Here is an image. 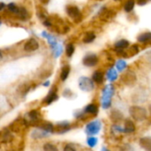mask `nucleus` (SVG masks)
I'll list each match as a JSON object with an SVG mask.
<instances>
[{
  "label": "nucleus",
  "instance_id": "obj_1",
  "mask_svg": "<svg viewBox=\"0 0 151 151\" xmlns=\"http://www.w3.org/2000/svg\"><path fill=\"white\" fill-rule=\"evenodd\" d=\"M129 113H130V116L134 120L139 121V122L144 121L148 118V112L146 109L138 105L131 106L129 109Z\"/></svg>",
  "mask_w": 151,
  "mask_h": 151
},
{
  "label": "nucleus",
  "instance_id": "obj_2",
  "mask_svg": "<svg viewBox=\"0 0 151 151\" xmlns=\"http://www.w3.org/2000/svg\"><path fill=\"white\" fill-rule=\"evenodd\" d=\"M114 94V87L112 84L107 85L103 90L102 96V106L104 109H108L111 104V98Z\"/></svg>",
  "mask_w": 151,
  "mask_h": 151
},
{
  "label": "nucleus",
  "instance_id": "obj_3",
  "mask_svg": "<svg viewBox=\"0 0 151 151\" xmlns=\"http://www.w3.org/2000/svg\"><path fill=\"white\" fill-rule=\"evenodd\" d=\"M66 12H67V15L76 23H81L82 21V19H83V16H82V13L81 12V10L75 6V5H68L66 7Z\"/></svg>",
  "mask_w": 151,
  "mask_h": 151
},
{
  "label": "nucleus",
  "instance_id": "obj_4",
  "mask_svg": "<svg viewBox=\"0 0 151 151\" xmlns=\"http://www.w3.org/2000/svg\"><path fill=\"white\" fill-rule=\"evenodd\" d=\"M79 88L84 92H90L95 88V84L90 78L82 76L79 79Z\"/></svg>",
  "mask_w": 151,
  "mask_h": 151
},
{
  "label": "nucleus",
  "instance_id": "obj_5",
  "mask_svg": "<svg viewBox=\"0 0 151 151\" xmlns=\"http://www.w3.org/2000/svg\"><path fill=\"white\" fill-rule=\"evenodd\" d=\"M101 127L102 123L99 120L92 121L86 126V133L89 135H96L100 132Z\"/></svg>",
  "mask_w": 151,
  "mask_h": 151
},
{
  "label": "nucleus",
  "instance_id": "obj_6",
  "mask_svg": "<svg viewBox=\"0 0 151 151\" xmlns=\"http://www.w3.org/2000/svg\"><path fill=\"white\" fill-rule=\"evenodd\" d=\"M121 80L124 82V84H126L127 86H133L135 84L137 81V77H136V74L133 71L129 70L122 75Z\"/></svg>",
  "mask_w": 151,
  "mask_h": 151
},
{
  "label": "nucleus",
  "instance_id": "obj_7",
  "mask_svg": "<svg viewBox=\"0 0 151 151\" xmlns=\"http://www.w3.org/2000/svg\"><path fill=\"white\" fill-rule=\"evenodd\" d=\"M27 127V122L24 119H18L10 126V130L13 132H19L22 129H25Z\"/></svg>",
  "mask_w": 151,
  "mask_h": 151
},
{
  "label": "nucleus",
  "instance_id": "obj_8",
  "mask_svg": "<svg viewBox=\"0 0 151 151\" xmlns=\"http://www.w3.org/2000/svg\"><path fill=\"white\" fill-rule=\"evenodd\" d=\"M98 61H99L98 57L96 54H88V55H86L83 58L82 63H83V65L85 66L93 67V66H95V65H97Z\"/></svg>",
  "mask_w": 151,
  "mask_h": 151
},
{
  "label": "nucleus",
  "instance_id": "obj_9",
  "mask_svg": "<svg viewBox=\"0 0 151 151\" xmlns=\"http://www.w3.org/2000/svg\"><path fill=\"white\" fill-rule=\"evenodd\" d=\"M99 16H100V19L104 21H110L111 19H114V17L116 16V12L111 10V9H108L106 7H104L101 12L99 13Z\"/></svg>",
  "mask_w": 151,
  "mask_h": 151
},
{
  "label": "nucleus",
  "instance_id": "obj_10",
  "mask_svg": "<svg viewBox=\"0 0 151 151\" xmlns=\"http://www.w3.org/2000/svg\"><path fill=\"white\" fill-rule=\"evenodd\" d=\"M39 42L35 38L28 39L24 44V50L27 52H33L39 49Z\"/></svg>",
  "mask_w": 151,
  "mask_h": 151
},
{
  "label": "nucleus",
  "instance_id": "obj_11",
  "mask_svg": "<svg viewBox=\"0 0 151 151\" xmlns=\"http://www.w3.org/2000/svg\"><path fill=\"white\" fill-rule=\"evenodd\" d=\"M58 98V96L57 94V88L55 86H53L52 88L50 89V91L49 92L48 96H46V98L43 100V103H45L46 104H50L53 102L57 101Z\"/></svg>",
  "mask_w": 151,
  "mask_h": 151
},
{
  "label": "nucleus",
  "instance_id": "obj_12",
  "mask_svg": "<svg viewBox=\"0 0 151 151\" xmlns=\"http://www.w3.org/2000/svg\"><path fill=\"white\" fill-rule=\"evenodd\" d=\"M13 139L12 134H11L10 130H1L0 131V142L3 143L11 142Z\"/></svg>",
  "mask_w": 151,
  "mask_h": 151
},
{
  "label": "nucleus",
  "instance_id": "obj_13",
  "mask_svg": "<svg viewBox=\"0 0 151 151\" xmlns=\"http://www.w3.org/2000/svg\"><path fill=\"white\" fill-rule=\"evenodd\" d=\"M16 16H17L19 19H21V20H23V21H27V20H28L29 18H30L29 12H28L25 7H22V6H19V11H18V12L16 13Z\"/></svg>",
  "mask_w": 151,
  "mask_h": 151
},
{
  "label": "nucleus",
  "instance_id": "obj_14",
  "mask_svg": "<svg viewBox=\"0 0 151 151\" xmlns=\"http://www.w3.org/2000/svg\"><path fill=\"white\" fill-rule=\"evenodd\" d=\"M42 35L47 39L48 43L50 44V46L51 49H54V48L58 45L57 39H56V37H55L54 35H50V34H48V33L45 32V31H43V32L42 33Z\"/></svg>",
  "mask_w": 151,
  "mask_h": 151
},
{
  "label": "nucleus",
  "instance_id": "obj_15",
  "mask_svg": "<svg viewBox=\"0 0 151 151\" xmlns=\"http://www.w3.org/2000/svg\"><path fill=\"white\" fill-rule=\"evenodd\" d=\"M110 118L114 123H119L123 119V114L119 110H112L111 111Z\"/></svg>",
  "mask_w": 151,
  "mask_h": 151
},
{
  "label": "nucleus",
  "instance_id": "obj_16",
  "mask_svg": "<svg viewBox=\"0 0 151 151\" xmlns=\"http://www.w3.org/2000/svg\"><path fill=\"white\" fill-rule=\"evenodd\" d=\"M140 145L141 147L145 150L146 151H151V138L147 136V137H142L140 140Z\"/></svg>",
  "mask_w": 151,
  "mask_h": 151
},
{
  "label": "nucleus",
  "instance_id": "obj_17",
  "mask_svg": "<svg viewBox=\"0 0 151 151\" xmlns=\"http://www.w3.org/2000/svg\"><path fill=\"white\" fill-rule=\"evenodd\" d=\"M135 131V125L134 123L130 120V119H126L125 120V125H124V133L131 134Z\"/></svg>",
  "mask_w": 151,
  "mask_h": 151
},
{
  "label": "nucleus",
  "instance_id": "obj_18",
  "mask_svg": "<svg viewBox=\"0 0 151 151\" xmlns=\"http://www.w3.org/2000/svg\"><path fill=\"white\" fill-rule=\"evenodd\" d=\"M92 81L97 84H102L104 82V73L102 71L97 70L96 72H94L93 75H92Z\"/></svg>",
  "mask_w": 151,
  "mask_h": 151
},
{
  "label": "nucleus",
  "instance_id": "obj_19",
  "mask_svg": "<svg viewBox=\"0 0 151 151\" xmlns=\"http://www.w3.org/2000/svg\"><path fill=\"white\" fill-rule=\"evenodd\" d=\"M84 112L86 114H90V115H96L98 113V106L94 104H90L87 105L84 109Z\"/></svg>",
  "mask_w": 151,
  "mask_h": 151
},
{
  "label": "nucleus",
  "instance_id": "obj_20",
  "mask_svg": "<svg viewBox=\"0 0 151 151\" xmlns=\"http://www.w3.org/2000/svg\"><path fill=\"white\" fill-rule=\"evenodd\" d=\"M36 12H37L38 18H39L42 21H43V20H45V19H47L49 18L46 10H45L42 5H37V7H36Z\"/></svg>",
  "mask_w": 151,
  "mask_h": 151
},
{
  "label": "nucleus",
  "instance_id": "obj_21",
  "mask_svg": "<svg viewBox=\"0 0 151 151\" xmlns=\"http://www.w3.org/2000/svg\"><path fill=\"white\" fill-rule=\"evenodd\" d=\"M70 72H71V67L69 65H65L62 67L61 73H60V79L62 81H66V79L68 78V76L70 74Z\"/></svg>",
  "mask_w": 151,
  "mask_h": 151
},
{
  "label": "nucleus",
  "instance_id": "obj_22",
  "mask_svg": "<svg viewBox=\"0 0 151 151\" xmlns=\"http://www.w3.org/2000/svg\"><path fill=\"white\" fill-rule=\"evenodd\" d=\"M130 45V42L126 40V39H121L119 41H118L116 43H115V49L116 50H126L129 47Z\"/></svg>",
  "mask_w": 151,
  "mask_h": 151
},
{
  "label": "nucleus",
  "instance_id": "obj_23",
  "mask_svg": "<svg viewBox=\"0 0 151 151\" xmlns=\"http://www.w3.org/2000/svg\"><path fill=\"white\" fill-rule=\"evenodd\" d=\"M138 41L142 43L147 44V43H150L151 42V33L150 32H146L143 33L142 35H140L138 36Z\"/></svg>",
  "mask_w": 151,
  "mask_h": 151
},
{
  "label": "nucleus",
  "instance_id": "obj_24",
  "mask_svg": "<svg viewBox=\"0 0 151 151\" xmlns=\"http://www.w3.org/2000/svg\"><path fill=\"white\" fill-rule=\"evenodd\" d=\"M140 51V48L137 44H133L130 46V48L128 47L127 50H126L127 52V58L128 57H134V55L138 54Z\"/></svg>",
  "mask_w": 151,
  "mask_h": 151
},
{
  "label": "nucleus",
  "instance_id": "obj_25",
  "mask_svg": "<svg viewBox=\"0 0 151 151\" xmlns=\"http://www.w3.org/2000/svg\"><path fill=\"white\" fill-rule=\"evenodd\" d=\"M69 129H70V124H69V122H61V123H58L57 125V130L60 134L65 133Z\"/></svg>",
  "mask_w": 151,
  "mask_h": 151
},
{
  "label": "nucleus",
  "instance_id": "obj_26",
  "mask_svg": "<svg viewBox=\"0 0 151 151\" xmlns=\"http://www.w3.org/2000/svg\"><path fill=\"white\" fill-rule=\"evenodd\" d=\"M106 76H107V79H108L110 81H116L117 78H118V73H117V71H116L115 68L111 67V68H110V69L107 71Z\"/></svg>",
  "mask_w": 151,
  "mask_h": 151
},
{
  "label": "nucleus",
  "instance_id": "obj_27",
  "mask_svg": "<svg viewBox=\"0 0 151 151\" xmlns=\"http://www.w3.org/2000/svg\"><path fill=\"white\" fill-rule=\"evenodd\" d=\"M96 34L94 32H88L85 34L82 41L84 43H91L96 39Z\"/></svg>",
  "mask_w": 151,
  "mask_h": 151
},
{
  "label": "nucleus",
  "instance_id": "obj_28",
  "mask_svg": "<svg viewBox=\"0 0 151 151\" xmlns=\"http://www.w3.org/2000/svg\"><path fill=\"white\" fill-rule=\"evenodd\" d=\"M48 134H49V133H47L44 130H42V129L39 128L38 130H35L32 133V137L35 138V139H37V138H44Z\"/></svg>",
  "mask_w": 151,
  "mask_h": 151
},
{
  "label": "nucleus",
  "instance_id": "obj_29",
  "mask_svg": "<svg viewBox=\"0 0 151 151\" xmlns=\"http://www.w3.org/2000/svg\"><path fill=\"white\" fill-rule=\"evenodd\" d=\"M135 6V1L134 0H127L126 4H124V10L127 12H131Z\"/></svg>",
  "mask_w": 151,
  "mask_h": 151
},
{
  "label": "nucleus",
  "instance_id": "obj_30",
  "mask_svg": "<svg viewBox=\"0 0 151 151\" xmlns=\"http://www.w3.org/2000/svg\"><path fill=\"white\" fill-rule=\"evenodd\" d=\"M127 62H126L124 59H119V60H118L117 63H116V68H117L118 71H119V72L124 71V70L127 68Z\"/></svg>",
  "mask_w": 151,
  "mask_h": 151
},
{
  "label": "nucleus",
  "instance_id": "obj_31",
  "mask_svg": "<svg viewBox=\"0 0 151 151\" xmlns=\"http://www.w3.org/2000/svg\"><path fill=\"white\" fill-rule=\"evenodd\" d=\"M29 90H30V86H29L28 84H27V83H23V84H21V85L18 88V91H19L22 96L26 95Z\"/></svg>",
  "mask_w": 151,
  "mask_h": 151
},
{
  "label": "nucleus",
  "instance_id": "obj_32",
  "mask_svg": "<svg viewBox=\"0 0 151 151\" xmlns=\"http://www.w3.org/2000/svg\"><path fill=\"white\" fill-rule=\"evenodd\" d=\"M27 116H28V118L32 120V121H37V120H39V119H40V113L37 111H29L28 113H27Z\"/></svg>",
  "mask_w": 151,
  "mask_h": 151
},
{
  "label": "nucleus",
  "instance_id": "obj_33",
  "mask_svg": "<svg viewBox=\"0 0 151 151\" xmlns=\"http://www.w3.org/2000/svg\"><path fill=\"white\" fill-rule=\"evenodd\" d=\"M74 50H75V47L73 43H68L66 45V48H65V54L68 58H71L73 53H74Z\"/></svg>",
  "mask_w": 151,
  "mask_h": 151
},
{
  "label": "nucleus",
  "instance_id": "obj_34",
  "mask_svg": "<svg viewBox=\"0 0 151 151\" xmlns=\"http://www.w3.org/2000/svg\"><path fill=\"white\" fill-rule=\"evenodd\" d=\"M98 142V139L96 137H94V136H89L88 137L87 139V144L90 147V148H94L96 146Z\"/></svg>",
  "mask_w": 151,
  "mask_h": 151
},
{
  "label": "nucleus",
  "instance_id": "obj_35",
  "mask_svg": "<svg viewBox=\"0 0 151 151\" xmlns=\"http://www.w3.org/2000/svg\"><path fill=\"white\" fill-rule=\"evenodd\" d=\"M42 150H43V151H58V148L54 144L50 143V142L45 143L42 147Z\"/></svg>",
  "mask_w": 151,
  "mask_h": 151
},
{
  "label": "nucleus",
  "instance_id": "obj_36",
  "mask_svg": "<svg viewBox=\"0 0 151 151\" xmlns=\"http://www.w3.org/2000/svg\"><path fill=\"white\" fill-rule=\"evenodd\" d=\"M19 5H17L15 3H10L8 5H7V8H8V10L11 12H12V13H14V14H16L17 12H18V11H19Z\"/></svg>",
  "mask_w": 151,
  "mask_h": 151
},
{
  "label": "nucleus",
  "instance_id": "obj_37",
  "mask_svg": "<svg viewBox=\"0 0 151 151\" xmlns=\"http://www.w3.org/2000/svg\"><path fill=\"white\" fill-rule=\"evenodd\" d=\"M53 50V53H54V57L55 58H58L61 54H62V52H63V48H62V46L61 45H59V44H58L54 49H52Z\"/></svg>",
  "mask_w": 151,
  "mask_h": 151
},
{
  "label": "nucleus",
  "instance_id": "obj_38",
  "mask_svg": "<svg viewBox=\"0 0 151 151\" xmlns=\"http://www.w3.org/2000/svg\"><path fill=\"white\" fill-rule=\"evenodd\" d=\"M111 129H112V132L115 133V134H118V133H119V134L124 133V129H123L121 127L118 126V125H114V126L112 127Z\"/></svg>",
  "mask_w": 151,
  "mask_h": 151
},
{
  "label": "nucleus",
  "instance_id": "obj_39",
  "mask_svg": "<svg viewBox=\"0 0 151 151\" xmlns=\"http://www.w3.org/2000/svg\"><path fill=\"white\" fill-rule=\"evenodd\" d=\"M120 151H134V149L130 144H125L120 148Z\"/></svg>",
  "mask_w": 151,
  "mask_h": 151
},
{
  "label": "nucleus",
  "instance_id": "obj_40",
  "mask_svg": "<svg viewBox=\"0 0 151 151\" xmlns=\"http://www.w3.org/2000/svg\"><path fill=\"white\" fill-rule=\"evenodd\" d=\"M63 151H77V150H76V149H75L73 145H71V144H67V145H65V146L64 150Z\"/></svg>",
  "mask_w": 151,
  "mask_h": 151
},
{
  "label": "nucleus",
  "instance_id": "obj_41",
  "mask_svg": "<svg viewBox=\"0 0 151 151\" xmlns=\"http://www.w3.org/2000/svg\"><path fill=\"white\" fill-rule=\"evenodd\" d=\"M148 2H149V0H137V4H139V5H145V4H147Z\"/></svg>",
  "mask_w": 151,
  "mask_h": 151
},
{
  "label": "nucleus",
  "instance_id": "obj_42",
  "mask_svg": "<svg viewBox=\"0 0 151 151\" xmlns=\"http://www.w3.org/2000/svg\"><path fill=\"white\" fill-rule=\"evenodd\" d=\"M4 7H5V4L3 3V2H0V12H1L2 10H4Z\"/></svg>",
  "mask_w": 151,
  "mask_h": 151
},
{
  "label": "nucleus",
  "instance_id": "obj_43",
  "mask_svg": "<svg viewBox=\"0 0 151 151\" xmlns=\"http://www.w3.org/2000/svg\"><path fill=\"white\" fill-rule=\"evenodd\" d=\"M42 4H44V5H46V4H49V2H50V0H39Z\"/></svg>",
  "mask_w": 151,
  "mask_h": 151
},
{
  "label": "nucleus",
  "instance_id": "obj_44",
  "mask_svg": "<svg viewBox=\"0 0 151 151\" xmlns=\"http://www.w3.org/2000/svg\"><path fill=\"white\" fill-rule=\"evenodd\" d=\"M42 85H43V86H45V87H47V86H49V85H50V81H46V82H44Z\"/></svg>",
  "mask_w": 151,
  "mask_h": 151
},
{
  "label": "nucleus",
  "instance_id": "obj_45",
  "mask_svg": "<svg viewBox=\"0 0 151 151\" xmlns=\"http://www.w3.org/2000/svg\"><path fill=\"white\" fill-rule=\"evenodd\" d=\"M101 151H110L107 148H105V147H103L102 148V150H101Z\"/></svg>",
  "mask_w": 151,
  "mask_h": 151
},
{
  "label": "nucleus",
  "instance_id": "obj_46",
  "mask_svg": "<svg viewBox=\"0 0 151 151\" xmlns=\"http://www.w3.org/2000/svg\"><path fill=\"white\" fill-rule=\"evenodd\" d=\"M3 58V53H2V51L0 50V60Z\"/></svg>",
  "mask_w": 151,
  "mask_h": 151
},
{
  "label": "nucleus",
  "instance_id": "obj_47",
  "mask_svg": "<svg viewBox=\"0 0 151 151\" xmlns=\"http://www.w3.org/2000/svg\"><path fill=\"white\" fill-rule=\"evenodd\" d=\"M1 24H2V23H1V21H0V25H1Z\"/></svg>",
  "mask_w": 151,
  "mask_h": 151
},
{
  "label": "nucleus",
  "instance_id": "obj_48",
  "mask_svg": "<svg viewBox=\"0 0 151 151\" xmlns=\"http://www.w3.org/2000/svg\"><path fill=\"white\" fill-rule=\"evenodd\" d=\"M115 1H116V0H115Z\"/></svg>",
  "mask_w": 151,
  "mask_h": 151
}]
</instances>
